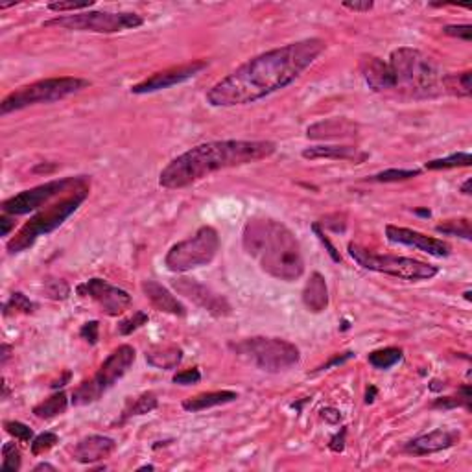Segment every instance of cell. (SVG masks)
Returning <instances> with one entry per match:
<instances>
[{
    "label": "cell",
    "instance_id": "15",
    "mask_svg": "<svg viewBox=\"0 0 472 472\" xmlns=\"http://www.w3.org/2000/svg\"><path fill=\"white\" fill-rule=\"evenodd\" d=\"M207 67H209V61L198 59V61H190V63L177 65V67L165 68V70H159V72L151 74L150 78H146L144 82L133 85L132 93L133 94L159 93V91H165V89H170L174 87V85L189 82V79H192L200 72H203Z\"/></svg>",
    "mask_w": 472,
    "mask_h": 472
},
{
    "label": "cell",
    "instance_id": "2",
    "mask_svg": "<svg viewBox=\"0 0 472 472\" xmlns=\"http://www.w3.org/2000/svg\"><path fill=\"white\" fill-rule=\"evenodd\" d=\"M277 151L272 141H212L181 153L162 168L159 185L177 190L194 185L219 170L264 161Z\"/></svg>",
    "mask_w": 472,
    "mask_h": 472
},
{
    "label": "cell",
    "instance_id": "37",
    "mask_svg": "<svg viewBox=\"0 0 472 472\" xmlns=\"http://www.w3.org/2000/svg\"><path fill=\"white\" fill-rule=\"evenodd\" d=\"M148 314L146 312H135L132 317H127V319H122L120 323H118V334L120 336H129V334H133L135 331H139L141 326H144L148 323Z\"/></svg>",
    "mask_w": 472,
    "mask_h": 472
},
{
    "label": "cell",
    "instance_id": "16",
    "mask_svg": "<svg viewBox=\"0 0 472 472\" xmlns=\"http://www.w3.org/2000/svg\"><path fill=\"white\" fill-rule=\"evenodd\" d=\"M385 238L391 243H400V245H409L415 248L430 257L445 258L450 255L452 248L450 243L441 238H433L426 234L419 233V231L408 229V227H399V225H385Z\"/></svg>",
    "mask_w": 472,
    "mask_h": 472
},
{
    "label": "cell",
    "instance_id": "40",
    "mask_svg": "<svg viewBox=\"0 0 472 472\" xmlns=\"http://www.w3.org/2000/svg\"><path fill=\"white\" fill-rule=\"evenodd\" d=\"M91 6H94L93 0H89V2H50L49 10L56 11V13H65V11H83L89 10Z\"/></svg>",
    "mask_w": 472,
    "mask_h": 472
},
{
    "label": "cell",
    "instance_id": "12",
    "mask_svg": "<svg viewBox=\"0 0 472 472\" xmlns=\"http://www.w3.org/2000/svg\"><path fill=\"white\" fill-rule=\"evenodd\" d=\"M91 185L87 176L63 177V179L46 181L43 185H37L30 190H23L19 194L11 196L2 203V212L11 216H25L34 210L43 209L44 205H50L52 200H59V196H67L74 190Z\"/></svg>",
    "mask_w": 472,
    "mask_h": 472
},
{
    "label": "cell",
    "instance_id": "22",
    "mask_svg": "<svg viewBox=\"0 0 472 472\" xmlns=\"http://www.w3.org/2000/svg\"><path fill=\"white\" fill-rule=\"evenodd\" d=\"M358 133V126L349 118H329L308 126L307 135L314 141H340L351 139Z\"/></svg>",
    "mask_w": 472,
    "mask_h": 472
},
{
    "label": "cell",
    "instance_id": "24",
    "mask_svg": "<svg viewBox=\"0 0 472 472\" xmlns=\"http://www.w3.org/2000/svg\"><path fill=\"white\" fill-rule=\"evenodd\" d=\"M238 399V393L231 390H222V391H209V393H200L194 395V397H189L186 400H183V409L189 412V414H200L205 409L216 408V406H224L234 402Z\"/></svg>",
    "mask_w": 472,
    "mask_h": 472
},
{
    "label": "cell",
    "instance_id": "32",
    "mask_svg": "<svg viewBox=\"0 0 472 472\" xmlns=\"http://www.w3.org/2000/svg\"><path fill=\"white\" fill-rule=\"evenodd\" d=\"M435 233L447 234V236H458V238L472 240V229H471V219L468 218H458V219H448L445 224L435 225Z\"/></svg>",
    "mask_w": 472,
    "mask_h": 472
},
{
    "label": "cell",
    "instance_id": "59",
    "mask_svg": "<svg viewBox=\"0 0 472 472\" xmlns=\"http://www.w3.org/2000/svg\"><path fill=\"white\" fill-rule=\"evenodd\" d=\"M463 295H465V299H467V301H468V302H471V301H472V297H471V295H472V292H471V290H467V292L463 293Z\"/></svg>",
    "mask_w": 472,
    "mask_h": 472
},
{
    "label": "cell",
    "instance_id": "9",
    "mask_svg": "<svg viewBox=\"0 0 472 472\" xmlns=\"http://www.w3.org/2000/svg\"><path fill=\"white\" fill-rule=\"evenodd\" d=\"M349 255L355 258V262L364 269L375 273L391 275L400 281H430L439 273L438 266L428 262H421L415 258L399 257V255H380L373 253L369 249L362 248L358 243H349Z\"/></svg>",
    "mask_w": 472,
    "mask_h": 472
},
{
    "label": "cell",
    "instance_id": "39",
    "mask_svg": "<svg viewBox=\"0 0 472 472\" xmlns=\"http://www.w3.org/2000/svg\"><path fill=\"white\" fill-rule=\"evenodd\" d=\"M4 428L11 438L23 441V443H32V439H34V430L26 426L25 423H19V421H6Z\"/></svg>",
    "mask_w": 472,
    "mask_h": 472
},
{
    "label": "cell",
    "instance_id": "54",
    "mask_svg": "<svg viewBox=\"0 0 472 472\" xmlns=\"http://www.w3.org/2000/svg\"><path fill=\"white\" fill-rule=\"evenodd\" d=\"M39 471H56L54 465H50V463H39V465H35L34 467V472H39Z\"/></svg>",
    "mask_w": 472,
    "mask_h": 472
},
{
    "label": "cell",
    "instance_id": "4",
    "mask_svg": "<svg viewBox=\"0 0 472 472\" xmlns=\"http://www.w3.org/2000/svg\"><path fill=\"white\" fill-rule=\"evenodd\" d=\"M390 68L395 78V91L414 98L438 96L443 87L441 79L445 74L421 50L400 46L390 56Z\"/></svg>",
    "mask_w": 472,
    "mask_h": 472
},
{
    "label": "cell",
    "instance_id": "21",
    "mask_svg": "<svg viewBox=\"0 0 472 472\" xmlns=\"http://www.w3.org/2000/svg\"><path fill=\"white\" fill-rule=\"evenodd\" d=\"M302 157L308 161H349L355 165L367 161L369 153L362 151L356 146H347V144H332V146H312L302 150Z\"/></svg>",
    "mask_w": 472,
    "mask_h": 472
},
{
    "label": "cell",
    "instance_id": "6",
    "mask_svg": "<svg viewBox=\"0 0 472 472\" xmlns=\"http://www.w3.org/2000/svg\"><path fill=\"white\" fill-rule=\"evenodd\" d=\"M229 349L234 356L266 373H284L295 367L301 360V352L297 345L283 338H245L240 341H231Z\"/></svg>",
    "mask_w": 472,
    "mask_h": 472
},
{
    "label": "cell",
    "instance_id": "42",
    "mask_svg": "<svg viewBox=\"0 0 472 472\" xmlns=\"http://www.w3.org/2000/svg\"><path fill=\"white\" fill-rule=\"evenodd\" d=\"M443 34L450 35V37H456V39L465 41V43H471L472 26L471 25H448L443 28Z\"/></svg>",
    "mask_w": 472,
    "mask_h": 472
},
{
    "label": "cell",
    "instance_id": "50",
    "mask_svg": "<svg viewBox=\"0 0 472 472\" xmlns=\"http://www.w3.org/2000/svg\"><path fill=\"white\" fill-rule=\"evenodd\" d=\"M376 395H378L376 385H373V384L367 385V390H365V399H364L365 404H373V402H375V399H376Z\"/></svg>",
    "mask_w": 472,
    "mask_h": 472
},
{
    "label": "cell",
    "instance_id": "35",
    "mask_svg": "<svg viewBox=\"0 0 472 472\" xmlns=\"http://www.w3.org/2000/svg\"><path fill=\"white\" fill-rule=\"evenodd\" d=\"M44 295L52 301H65L70 295V286L65 283L63 279H46L43 284Z\"/></svg>",
    "mask_w": 472,
    "mask_h": 472
},
{
    "label": "cell",
    "instance_id": "30",
    "mask_svg": "<svg viewBox=\"0 0 472 472\" xmlns=\"http://www.w3.org/2000/svg\"><path fill=\"white\" fill-rule=\"evenodd\" d=\"M404 358V352L399 347H385V349H378V351H373L367 356V362H369L375 369H391L393 365H397L399 362H402Z\"/></svg>",
    "mask_w": 472,
    "mask_h": 472
},
{
    "label": "cell",
    "instance_id": "31",
    "mask_svg": "<svg viewBox=\"0 0 472 472\" xmlns=\"http://www.w3.org/2000/svg\"><path fill=\"white\" fill-rule=\"evenodd\" d=\"M472 165V155L467 151H459V153H452L448 157H441V159H433L424 165L426 170H450V168H463V166Z\"/></svg>",
    "mask_w": 472,
    "mask_h": 472
},
{
    "label": "cell",
    "instance_id": "3",
    "mask_svg": "<svg viewBox=\"0 0 472 472\" xmlns=\"http://www.w3.org/2000/svg\"><path fill=\"white\" fill-rule=\"evenodd\" d=\"M242 245L269 277L293 283L305 273L301 243L290 227L273 218H249L243 225Z\"/></svg>",
    "mask_w": 472,
    "mask_h": 472
},
{
    "label": "cell",
    "instance_id": "48",
    "mask_svg": "<svg viewBox=\"0 0 472 472\" xmlns=\"http://www.w3.org/2000/svg\"><path fill=\"white\" fill-rule=\"evenodd\" d=\"M13 227H15V216L11 215L0 216V234H2V236H8Z\"/></svg>",
    "mask_w": 472,
    "mask_h": 472
},
{
    "label": "cell",
    "instance_id": "25",
    "mask_svg": "<svg viewBox=\"0 0 472 472\" xmlns=\"http://www.w3.org/2000/svg\"><path fill=\"white\" fill-rule=\"evenodd\" d=\"M181 360H183V349L179 345H153L146 349L148 365L155 369H177Z\"/></svg>",
    "mask_w": 472,
    "mask_h": 472
},
{
    "label": "cell",
    "instance_id": "1",
    "mask_svg": "<svg viewBox=\"0 0 472 472\" xmlns=\"http://www.w3.org/2000/svg\"><path fill=\"white\" fill-rule=\"evenodd\" d=\"M319 37L288 43L255 56L207 91L212 108H236L255 103L292 85L325 52Z\"/></svg>",
    "mask_w": 472,
    "mask_h": 472
},
{
    "label": "cell",
    "instance_id": "34",
    "mask_svg": "<svg viewBox=\"0 0 472 472\" xmlns=\"http://www.w3.org/2000/svg\"><path fill=\"white\" fill-rule=\"evenodd\" d=\"M421 176V170H399V168H390V170L378 172L375 176H371V183H399V181H408Z\"/></svg>",
    "mask_w": 472,
    "mask_h": 472
},
{
    "label": "cell",
    "instance_id": "46",
    "mask_svg": "<svg viewBox=\"0 0 472 472\" xmlns=\"http://www.w3.org/2000/svg\"><path fill=\"white\" fill-rule=\"evenodd\" d=\"M352 356H355V352H352V351H347V352H343V355H336L334 358H331V360L326 362V364L319 365V367L316 369V373H319V371H329L331 367H334V365L345 364L347 360H351Z\"/></svg>",
    "mask_w": 472,
    "mask_h": 472
},
{
    "label": "cell",
    "instance_id": "19",
    "mask_svg": "<svg viewBox=\"0 0 472 472\" xmlns=\"http://www.w3.org/2000/svg\"><path fill=\"white\" fill-rule=\"evenodd\" d=\"M117 450V441L108 435H100V433H93L87 438L79 439L78 445L74 447V459L83 465H91V463H98L108 459L113 452Z\"/></svg>",
    "mask_w": 472,
    "mask_h": 472
},
{
    "label": "cell",
    "instance_id": "51",
    "mask_svg": "<svg viewBox=\"0 0 472 472\" xmlns=\"http://www.w3.org/2000/svg\"><path fill=\"white\" fill-rule=\"evenodd\" d=\"M10 358H11V347L8 345V343H2V360H0V364L6 365Z\"/></svg>",
    "mask_w": 472,
    "mask_h": 472
},
{
    "label": "cell",
    "instance_id": "45",
    "mask_svg": "<svg viewBox=\"0 0 472 472\" xmlns=\"http://www.w3.org/2000/svg\"><path fill=\"white\" fill-rule=\"evenodd\" d=\"M345 438H347V428L343 426V428H341L336 435H332L331 443H329V448H331L332 452L340 454L345 450Z\"/></svg>",
    "mask_w": 472,
    "mask_h": 472
},
{
    "label": "cell",
    "instance_id": "11",
    "mask_svg": "<svg viewBox=\"0 0 472 472\" xmlns=\"http://www.w3.org/2000/svg\"><path fill=\"white\" fill-rule=\"evenodd\" d=\"M144 25L139 13L132 11H82V13L63 15L44 20L46 28H61L68 32H91V34H118L124 30H135Z\"/></svg>",
    "mask_w": 472,
    "mask_h": 472
},
{
    "label": "cell",
    "instance_id": "36",
    "mask_svg": "<svg viewBox=\"0 0 472 472\" xmlns=\"http://www.w3.org/2000/svg\"><path fill=\"white\" fill-rule=\"evenodd\" d=\"M23 458H20V450L15 443H4L2 447V471H19Z\"/></svg>",
    "mask_w": 472,
    "mask_h": 472
},
{
    "label": "cell",
    "instance_id": "53",
    "mask_svg": "<svg viewBox=\"0 0 472 472\" xmlns=\"http://www.w3.org/2000/svg\"><path fill=\"white\" fill-rule=\"evenodd\" d=\"M459 190H461V194H465V196H471L472 194V179H471V177H468V179L465 181V183H463L461 189H459Z\"/></svg>",
    "mask_w": 472,
    "mask_h": 472
},
{
    "label": "cell",
    "instance_id": "58",
    "mask_svg": "<svg viewBox=\"0 0 472 472\" xmlns=\"http://www.w3.org/2000/svg\"><path fill=\"white\" fill-rule=\"evenodd\" d=\"M419 216H430V210H415Z\"/></svg>",
    "mask_w": 472,
    "mask_h": 472
},
{
    "label": "cell",
    "instance_id": "26",
    "mask_svg": "<svg viewBox=\"0 0 472 472\" xmlns=\"http://www.w3.org/2000/svg\"><path fill=\"white\" fill-rule=\"evenodd\" d=\"M68 408V397L65 391H58L49 399H44L43 402H39L37 406H34L32 409V414L35 415L37 419H44V421H49V419H54L58 415L65 414Z\"/></svg>",
    "mask_w": 472,
    "mask_h": 472
},
{
    "label": "cell",
    "instance_id": "5",
    "mask_svg": "<svg viewBox=\"0 0 472 472\" xmlns=\"http://www.w3.org/2000/svg\"><path fill=\"white\" fill-rule=\"evenodd\" d=\"M89 192H91V185H85L82 189L74 190L70 194L63 196L61 200H58L56 203H50L43 209H39L35 212L32 218L26 222L23 227H20L17 233H15L13 238L8 240L6 243V249L10 255H19L28 251L37 238L41 236H46V234L54 233L56 229H59L61 225L67 222L70 216L76 212L83 205V201L89 198Z\"/></svg>",
    "mask_w": 472,
    "mask_h": 472
},
{
    "label": "cell",
    "instance_id": "49",
    "mask_svg": "<svg viewBox=\"0 0 472 472\" xmlns=\"http://www.w3.org/2000/svg\"><path fill=\"white\" fill-rule=\"evenodd\" d=\"M321 417L325 419L329 424H340L341 412L336 408H323L321 409Z\"/></svg>",
    "mask_w": 472,
    "mask_h": 472
},
{
    "label": "cell",
    "instance_id": "18",
    "mask_svg": "<svg viewBox=\"0 0 472 472\" xmlns=\"http://www.w3.org/2000/svg\"><path fill=\"white\" fill-rule=\"evenodd\" d=\"M360 72L371 91H375V93L395 91V78L390 63L378 56H362Z\"/></svg>",
    "mask_w": 472,
    "mask_h": 472
},
{
    "label": "cell",
    "instance_id": "29",
    "mask_svg": "<svg viewBox=\"0 0 472 472\" xmlns=\"http://www.w3.org/2000/svg\"><path fill=\"white\" fill-rule=\"evenodd\" d=\"M471 402H472V391L471 385L463 384L459 385V390L456 395H450V397H441V399H435L432 402L433 409H456V408H463L471 412Z\"/></svg>",
    "mask_w": 472,
    "mask_h": 472
},
{
    "label": "cell",
    "instance_id": "52",
    "mask_svg": "<svg viewBox=\"0 0 472 472\" xmlns=\"http://www.w3.org/2000/svg\"><path fill=\"white\" fill-rule=\"evenodd\" d=\"M68 380H70V373L67 371V373L63 375V378H59L58 382H54V384H52V388H54V390H59V388H63V385L67 384Z\"/></svg>",
    "mask_w": 472,
    "mask_h": 472
},
{
    "label": "cell",
    "instance_id": "33",
    "mask_svg": "<svg viewBox=\"0 0 472 472\" xmlns=\"http://www.w3.org/2000/svg\"><path fill=\"white\" fill-rule=\"evenodd\" d=\"M35 308H37V305L34 301H30L25 293L13 292L10 295V299L2 305V314L4 316H10V314H15V312H19V314H32V312H35Z\"/></svg>",
    "mask_w": 472,
    "mask_h": 472
},
{
    "label": "cell",
    "instance_id": "57",
    "mask_svg": "<svg viewBox=\"0 0 472 472\" xmlns=\"http://www.w3.org/2000/svg\"><path fill=\"white\" fill-rule=\"evenodd\" d=\"M153 465H144V467H139V471H153Z\"/></svg>",
    "mask_w": 472,
    "mask_h": 472
},
{
    "label": "cell",
    "instance_id": "13",
    "mask_svg": "<svg viewBox=\"0 0 472 472\" xmlns=\"http://www.w3.org/2000/svg\"><path fill=\"white\" fill-rule=\"evenodd\" d=\"M79 297H89L109 317H117L132 307V295L118 286H113L103 279H89L76 288Z\"/></svg>",
    "mask_w": 472,
    "mask_h": 472
},
{
    "label": "cell",
    "instance_id": "7",
    "mask_svg": "<svg viewBox=\"0 0 472 472\" xmlns=\"http://www.w3.org/2000/svg\"><path fill=\"white\" fill-rule=\"evenodd\" d=\"M89 85H91L89 79L74 78V76L39 79V82L30 83L25 87L15 89L13 93L8 94L0 102V115H10V113L23 111V109L41 106V103L59 102V100H65V98L87 89Z\"/></svg>",
    "mask_w": 472,
    "mask_h": 472
},
{
    "label": "cell",
    "instance_id": "47",
    "mask_svg": "<svg viewBox=\"0 0 472 472\" xmlns=\"http://www.w3.org/2000/svg\"><path fill=\"white\" fill-rule=\"evenodd\" d=\"M341 6H343L345 10L360 11V13H367V11H369V10H373V6H375V2H371V0H355V2H341Z\"/></svg>",
    "mask_w": 472,
    "mask_h": 472
},
{
    "label": "cell",
    "instance_id": "28",
    "mask_svg": "<svg viewBox=\"0 0 472 472\" xmlns=\"http://www.w3.org/2000/svg\"><path fill=\"white\" fill-rule=\"evenodd\" d=\"M157 406H159V399H157V395L153 393V391H146V393L139 395L135 400H132V402L124 408L120 423H124L127 419L136 417V415L151 414L153 409H157Z\"/></svg>",
    "mask_w": 472,
    "mask_h": 472
},
{
    "label": "cell",
    "instance_id": "27",
    "mask_svg": "<svg viewBox=\"0 0 472 472\" xmlns=\"http://www.w3.org/2000/svg\"><path fill=\"white\" fill-rule=\"evenodd\" d=\"M471 78H472L471 70H463V72L456 74H445L443 79H441L443 93H448L458 98H468L472 94Z\"/></svg>",
    "mask_w": 472,
    "mask_h": 472
},
{
    "label": "cell",
    "instance_id": "56",
    "mask_svg": "<svg viewBox=\"0 0 472 472\" xmlns=\"http://www.w3.org/2000/svg\"><path fill=\"white\" fill-rule=\"evenodd\" d=\"M445 388V384H441L439 380H432V384H430V390L432 391H441Z\"/></svg>",
    "mask_w": 472,
    "mask_h": 472
},
{
    "label": "cell",
    "instance_id": "14",
    "mask_svg": "<svg viewBox=\"0 0 472 472\" xmlns=\"http://www.w3.org/2000/svg\"><path fill=\"white\" fill-rule=\"evenodd\" d=\"M172 286H174V290H176L179 295L190 299L196 307H200L201 310L209 312L210 316L227 317L233 314L231 302L227 301L222 293L215 292V290L207 286V284L200 283L198 279L179 277L176 279V281H172Z\"/></svg>",
    "mask_w": 472,
    "mask_h": 472
},
{
    "label": "cell",
    "instance_id": "44",
    "mask_svg": "<svg viewBox=\"0 0 472 472\" xmlns=\"http://www.w3.org/2000/svg\"><path fill=\"white\" fill-rule=\"evenodd\" d=\"M200 380H201L200 369L192 367V369H185V371L176 373L174 378H172V382H174V384H179V385H192V384H198Z\"/></svg>",
    "mask_w": 472,
    "mask_h": 472
},
{
    "label": "cell",
    "instance_id": "20",
    "mask_svg": "<svg viewBox=\"0 0 472 472\" xmlns=\"http://www.w3.org/2000/svg\"><path fill=\"white\" fill-rule=\"evenodd\" d=\"M141 288L142 293L146 295V299L150 301V305L155 308V310L165 312V314H170V316L177 317L186 316L185 305H183V302H181L168 288L162 286L161 283L148 279V281H142Z\"/></svg>",
    "mask_w": 472,
    "mask_h": 472
},
{
    "label": "cell",
    "instance_id": "38",
    "mask_svg": "<svg viewBox=\"0 0 472 472\" xmlns=\"http://www.w3.org/2000/svg\"><path fill=\"white\" fill-rule=\"evenodd\" d=\"M58 441H59V438L54 432H43L32 439V443H30V450H32L34 456H41V454L49 452L50 448H54Z\"/></svg>",
    "mask_w": 472,
    "mask_h": 472
},
{
    "label": "cell",
    "instance_id": "17",
    "mask_svg": "<svg viewBox=\"0 0 472 472\" xmlns=\"http://www.w3.org/2000/svg\"><path fill=\"white\" fill-rule=\"evenodd\" d=\"M459 439H461V433L456 430H432V432L423 433V435L408 441L404 445V452L412 454V456H428V454L441 452V450L454 447L456 443H459Z\"/></svg>",
    "mask_w": 472,
    "mask_h": 472
},
{
    "label": "cell",
    "instance_id": "55",
    "mask_svg": "<svg viewBox=\"0 0 472 472\" xmlns=\"http://www.w3.org/2000/svg\"><path fill=\"white\" fill-rule=\"evenodd\" d=\"M10 397V385H8V382L6 380H2V399H8Z\"/></svg>",
    "mask_w": 472,
    "mask_h": 472
},
{
    "label": "cell",
    "instance_id": "43",
    "mask_svg": "<svg viewBox=\"0 0 472 472\" xmlns=\"http://www.w3.org/2000/svg\"><path fill=\"white\" fill-rule=\"evenodd\" d=\"M79 338L85 340L89 345H96L100 340V323L98 321H87L79 329Z\"/></svg>",
    "mask_w": 472,
    "mask_h": 472
},
{
    "label": "cell",
    "instance_id": "41",
    "mask_svg": "<svg viewBox=\"0 0 472 472\" xmlns=\"http://www.w3.org/2000/svg\"><path fill=\"white\" fill-rule=\"evenodd\" d=\"M312 231H314V234H316L317 238H319V242H321L323 245H325L326 253L331 255L332 260H334V262H340L341 257H340V253H338L336 245H334V243H332L331 240H329V236H326V234H325V231L321 229V225L317 224V222H314V224H312Z\"/></svg>",
    "mask_w": 472,
    "mask_h": 472
},
{
    "label": "cell",
    "instance_id": "23",
    "mask_svg": "<svg viewBox=\"0 0 472 472\" xmlns=\"http://www.w3.org/2000/svg\"><path fill=\"white\" fill-rule=\"evenodd\" d=\"M302 305L312 314H321L329 307V288L321 273H312L302 288Z\"/></svg>",
    "mask_w": 472,
    "mask_h": 472
},
{
    "label": "cell",
    "instance_id": "10",
    "mask_svg": "<svg viewBox=\"0 0 472 472\" xmlns=\"http://www.w3.org/2000/svg\"><path fill=\"white\" fill-rule=\"evenodd\" d=\"M219 234L215 227L203 225L190 238L174 243L165 257V266L172 273H186L209 266L219 251Z\"/></svg>",
    "mask_w": 472,
    "mask_h": 472
},
{
    "label": "cell",
    "instance_id": "8",
    "mask_svg": "<svg viewBox=\"0 0 472 472\" xmlns=\"http://www.w3.org/2000/svg\"><path fill=\"white\" fill-rule=\"evenodd\" d=\"M135 358L136 352L132 345L117 347L100 365V369L91 378L83 380L82 384L72 391L70 402L74 406H89L102 399L103 393L111 390L113 385L132 369Z\"/></svg>",
    "mask_w": 472,
    "mask_h": 472
}]
</instances>
